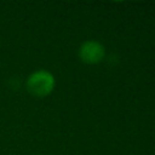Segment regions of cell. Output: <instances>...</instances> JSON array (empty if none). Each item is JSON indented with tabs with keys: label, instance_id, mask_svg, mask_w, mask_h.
<instances>
[{
	"label": "cell",
	"instance_id": "1",
	"mask_svg": "<svg viewBox=\"0 0 155 155\" xmlns=\"http://www.w3.org/2000/svg\"><path fill=\"white\" fill-rule=\"evenodd\" d=\"M56 86V79L53 74L46 69H38L29 74L25 81L28 92L38 98L47 97L52 93Z\"/></svg>",
	"mask_w": 155,
	"mask_h": 155
},
{
	"label": "cell",
	"instance_id": "2",
	"mask_svg": "<svg viewBox=\"0 0 155 155\" xmlns=\"http://www.w3.org/2000/svg\"><path fill=\"white\" fill-rule=\"evenodd\" d=\"M78 56L80 61L86 64H97L103 61L105 48L97 40H86L80 45Z\"/></svg>",
	"mask_w": 155,
	"mask_h": 155
}]
</instances>
